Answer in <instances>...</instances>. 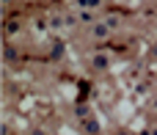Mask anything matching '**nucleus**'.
<instances>
[{"instance_id":"nucleus-1","label":"nucleus","mask_w":157,"mask_h":135,"mask_svg":"<svg viewBox=\"0 0 157 135\" xmlns=\"http://www.w3.org/2000/svg\"><path fill=\"white\" fill-rule=\"evenodd\" d=\"M108 36H110V25L108 22H99L94 28V39H108Z\"/></svg>"},{"instance_id":"nucleus-2","label":"nucleus","mask_w":157,"mask_h":135,"mask_svg":"<svg viewBox=\"0 0 157 135\" xmlns=\"http://www.w3.org/2000/svg\"><path fill=\"white\" fill-rule=\"evenodd\" d=\"M94 66H97V69H105V66H108V58H105V55H97V58H94Z\"/></svg>"},{"instance_id":"nucleus-3","label":"nucleus","mask_w":157,"mask_h":135,"mask_svg":"<svg viewBox=\"0 0 157 135\" xmlns=\"http://www.w3.org/2000/svg\"><path fill=\"white\" fill-rule=\"evenodd\" d=\"M86 3H88V6H99V0H86Z\"/></svg>"},{"instance_id":"nucleus-4","label":"nucleus","mask_w":157,"mask_h":135,"mask_svg":"<svg viewBox=\"0 0 157 135\" xmlns=\"http://www.w3.org/2000/svg\"><path fill=\"white\" fill-rule=\"evenodd\" d=\"M152 135H157V127H155V133H152Z\"/></svg>"},{"instance_id":"nucleus-5","label":"nucleus","mask_w":157,"mask_h":135,"mask_svg":"<svg viewBox=\"0 0 157 135\" xmlns=\"http://www.w3.org/2000/svg\"><path fill=\"white\" fill-rule=\"evenodd\" d=\"M119 135H124V133H119Z\"/></svg>"}]
</instances>
